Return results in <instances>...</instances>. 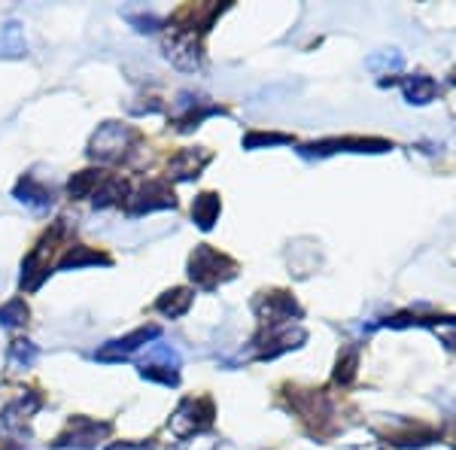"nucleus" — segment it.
Returning <instances> with one entry per match:
<instances>
[{
	"label": "nucleus",
	"instance_id": "nucleus-5",
	"mask_svg": "<svg viewBox=\"0 0 456 450\" xmlns=\"http://www.w3.org/2000/svg\"><path fill=\"white\" fill-rule=\"evenodd\" d=\"M213 420H216V408H213L210 396L183 398L180 408L167 420V430H171L176 438H192V435L213 430Z\"/></svg>",
	"mask_w": 456,
	"mask_h": 450
},
{
	"label": "nucleus",
	"instance_id": "nucleus-23",
	"mask_svg": "<svg viewBox=\"0 0 456 450\" xmlns=\"http://www.w3.org/2000/svg\"><path fill=\"white\" fill-rule=\"evenodd\" d=\"M219 213H223V201H219L216 192H201V195L195 198L192 219H195V225L201 228V232H210V228L216 225Z\"/></svg>",
	"mask_w": 456,
	"mask_h": 450
},
{
	"label": "nucleus",
	"instance_id": "nucleus-3",
	"mask_svg": "<svg viewBox=\"0 0 456 450\" xmlns=\"http://www.w3.org/2000/svg\"><path fill=\"white\" fill-rule=\"evenodd\" d=\"M64 232H68V225H64V219H58L53 225V232H46L40 238V243L31 250V253L25 256V262H21V290L25 292H34L43 286V280L49 277V268H53V256H55V243L64 238Z\"/></svg>",
	"mask_w": 456,
	"mask_h": 450
},
{
	"label": "nucleus",
	"instance_id": "nucleus-29",
	"mask_svg": "<svg viewBox=\"0 0 456 450\" xmlns=\"http://www.w3.org/2000/svg\"><path fill=\"white\" fill-rule=\"evenodd\" d=\"M28 316H31V311H28L25 299H12L6 301L4 307H0V326L4 329H19L28 323Z\"/></svg>",
	"mask_w": 456,
	"mask_h": 450
},
{
	"label": "nucleus",
	"instance_id": "nucleus-28",
	"mask_svg": "<svg viewBox=\"0 0 456 450\" xmlns=\"http://www.w3.org/2000/svg\"><path fill=\"white\" fill-rule=\"evenodd\" d=\"M356 368H359V350L356 347H350V350H344L341 356H338L332 380L338 383V387H350V383L356 380Z\"/></svg>",
	"mask_w": 456,
	"mask_h": 450
},
{
	"label": "nucleus",
	"instance_id": "nucleus-24",
	"mask_svg": "<svg viewBox=\"0 0 456 450\" xmlns=\"http://www.w3.org/2000/svg\"><path fill=\"white\" fill-rule=\"evenodd\" d=\"M128 195H131V189L122 176H104V183H101L98 192L92 195V201H94V208L104 210V208H113V204L128 201Z\"/></svg>",
	"mask_w": 456,
	"mask_h": 450
},
{
	"label": "nucleus",
	"instance_id": "nucleus-27",
	"mask_svg": "<svg viewBox=\"0 0 456 450\" xmlns=\"http://www.w3.org/2000/svg\"><path fill=\"white\" fill-rule=\"evenodd\" d=\"M37 356H40V350H37V344H31L28 338L12 341L10 350H6V359H10L12 368H31L37 363Z\"/></svg>",
	"mask_w": 456,
	"mask_h": 450
},
{
	"label": "nucleus",
	"instance_id": "nucleus-10",
	"mask_svg": "<svg viewBox=\"0 0 456 450\" xmlns=\"http://www.w3.org/2000/svg\"><path fill=\"white\" fill-rule=\"evenodd\" d=\"M167 208H176V198H174V189L167 186L165 180H150L146 186L131 192L128 201H125V213H128V217H143V213H156Z\"/></svg>",
	"mask_w": 456,
	"mask_h": 450
},
{
	"label": "nucleus",
	"instance_id": "nucleus-19",
	"mask_svg": "<svg viewBox=\"0 0 456 450\" xmlns=\"http://www.w3.org/2000/svg\"><path fill=\"white\" fill-rule=\"evenodd\" d=\"M384 86H399L404 101L417 107L438 98V83L432 77H426V73H414V77H402V79H384Z\"/></svg>",
	"mask_w": 456,
	"mask_h": 450
},
{
	"label": "nucleus",
	"instance_id": "nucleus-22",
	"mask_svg": "<svg viewBox=\"0 0 456 450\" xmlns=\"http://www.w3.org/2000/svg\"><path fill=\"white\" fill-rule=\"evenodd\" d=\"M88 265H110V256L101 253V250H92V247H70L68 253L58 259V268L61 271H79V268H88Z\"/></svg>",
	"mask_w": 456,
	"mask_h": 450
},
{
	"label": "nucleus",
	"instance_id": "nucleus-2",
	"mask_svg": "<svg viewBox=\"0 0 456 450\" xmlns=\"http://www.w3.org/2000/svg\"><path fill=\"white\" fill-rule=\"evenodd\" d=\"M137 143V131L119 122H104L88 140V156L104 165H116V161L128 159V152Z\"/></svg>",
	"mask_w": 456,
	"mask_h": 450
},
{
	"label": "nucleus",
	"instance_id": "nucleus-33",
	"mask_svg": "<svg viewBox=\"0 0 456 450\" xmlns=\"http://www.w3.org/2000/svg\"><path fill=\"white\" fill-rule=\"evenodd\" d=\"M451 86H456V68L451 70Z\"/></svg>",
	"mask_w": 456,
	"mask_h": 450
},
{
	"label": "nucleus",
	"instance_id": "nucleus-11",
	"mask_svg": "<svg viewBox=\"0 0 456 450\" xmlns=\"http://www.w3.org/2000/svg\"><path fill=\"white\" fill-rule=\"evenodd\" d=\"M292 411L311 426L314 432H322L332 420V405L320 389H292Z\"/></svg>",
	"mask_w": 456,
	"mask_h": 450
},
{
	"label": "nucleus",
	"instance_id": "nucleus-30",
	"mask_svg": "<svg viewBox=\"0 0 456 450\" xmlns=\"http://www.w3.org/2000/svg\"><path fill=\"white\" fill-rule=\"evenodd\" d=\"M292 143L289 135H277V131H249L244 137V150H262V146H283Z\"/></svg>",
	"mask_w": 456,
	"mask_h": 450
},
{
	"label": "nucleus",
	"instance_id": "nucleus-17",
	"mask_svg": "<svg viewBox=\"0 0 456 450\" xmlns=\"http://www.w3.org/2000/svg\"><path fill=\"white\" fill-rule=\"evenodd\" d=\"M384 326L404 329V326H426L438 335L441 344H447L451 350H456V316H414V314H395L384 320Z\"/></svg>",
	"mask_w": 456,
	"mask_h": 450
},
{
	"label": "nucleus",
	"instance_id": "nucleus-26",
	"mask_svg": "<svg viewBox=\"0 0 456 450\" xmlns=\"http://www.w3.org/2000/svg\"><path fill=\"white\" fill-rule=\"evenodd\" d=\"M28 53V43H25V34H21V25L19 21H6L0 28V55L4 58H21Z\"/></svg>",
	"mask_w": 456,
	"mask_h": 450
},
{
	"label": "nucleus",
	"instance_id": "nucleus-20",
	"mask_svg": "<svg viewBox=\"0 0 456 450\" xmlns=\"http://www.w3.org/2000/svg\"><path fill=\"white\" fill-rule=\"evenodd\" d=\"M12 198L25 204V208L37 210V213L53 208V189L43 186V183L37 180V176H31V174H25V176H21V180L16 183V189H12Z\"/></svg>",
	"mask_w": 456,
	"mask_h": 450
},
{
	"label": "nucleus",
	"instance_id": "nucleus-31",
	"mask_svg": "<svg viewBox=\"0 0 456 450\" xmlns=\"http://www.w3.org/2000/svg\"><path fill=\"white\" fill-rule=\"evenodd\" d=\"M107 450H152V445H143V441H116Z\"/></svg>",
	"mask_w": 456,
	"mask_h": 450
},
{
	"label": "nucleus",
	"instance_id": "nucleus-4",
	"mask_svg": "<svg viewBox=\"0 0 456 450\" xmlns=\"http://www.w3.org/2000/svg\"><path fill=\"white\" fill-rule=\"evenodd\" d=\"M253 314L259 320V331L271 329H283V326H296V320H301V307L289 292L283 290H271L259 292L253 299Z\"/></svg>",
	"mask_w": 456,
	"mask_h": 450
},
{
	"label": "nucleus",
	"instance_id": "nucleus-25",
	"mask_svg": "<svg viewBox=\"0 0 456 450\" xmlns=\"http://www.w3.org/2000/svg\"><path fill=\"white\" fill-rule=\"evenodd\" d=\"M104 183V171H79L70 176L68 183V195L73 198V201H83V198H92L94 192H98V186Z\"/></svg>",
	"mask_w": 456,
	"mask_h": 450
},
{
	"label": "nucleus",
	"instance_id": "nucleus-9",
	"mask_svg": "<svg viewBox=\"0 0 456 450\" xmlns=\"http://www.w3.org/2000/svg\"><path fill=\"white\" fill-rule=\"evenodd\" d=\"M113 426L110 423H98L92 417H73L68 423V430L55 438L58 450H92L98 441H104Z\"/></svg>",
	"mask_w": 456,
	"mask_h": 450
},
{
	"label": "nucleus",
	"instance_id": "nucleus-7",
	"mask_svg": "<svg viewBox=\"0 0 456 450\" xmlns=\"http://www.w3.org/2000/svg\"><path fill=\"white\" fill-rule=\"evenodd\" d=\"M141 378L161 383V387H176L180 383V353L171 344H152L141 359Z\"/></svg>",
	"mask_w": 456,
	"mask_h": 450
},
{
	"label": "nucleus",
	"instance_id": "nucleus-1",
	"mask_svg": "<svg viewBox=\"0 0 456 450\" xmlns=\"http://www.w3.org/2000/svg\"><path fill=\"white\" fill-rule=\"evenodd\" d=\"M234 274H238V262H234L232 256L219 253L210 243L195 247V253L189 256V277H192V283L198 290L210 292V290H216L219 283H228Z\"/></svg>",
	"mask_w": 456,
	"mask_h": 450
},
{
	"label": "nucleus",
	"instance_id": "nucleus-15",
	"mask_svg": "<svg viewBox=\"0 0 456 450\" xmlns=\"http://www.w3.org/2000/svg\"><path fill=\"white\" fill-rule=\"evenodd\" d=\"M159 335H161L159 326H141V329L131 331V335L116 338V341L104 344L98 353H94V359H101V363H122V359L134 356V353L141 350V347H146L150 341H156Z\"/></svg>",
	"mask_w": 456,
	"mask_h": 450
},
{
	"label": "nucleus",
	"instance_id": "nucleus-16",
	"mask_svg": "<svg viewBox=\"0 0 456 450\" xmlns=\"http://www.w3.org/2000/svg\"><path fill=\"white\" fill-rule=\"evenodd\" d=\"M40 411V396L37 393H25L19 396L16 402H10L4 411H0V432L4 435H25L31 417Z\"/></svg>",
	"mask_w": 456,
	"mask_h": 450
},
{
	"label": "nucleus",
	"instance_id": "nucleus-34",
	"mask_svg": "<svg viewBox=\"0 0 456 450\" xmlns=\"http://www.w3.org/2000/svg\"><path fill=\"white\" fill-rule=\"evenodd\" d=\"M4 450H21V447H12V445H10V447H4Z\"/></svg>",
	"mask_w": 456,
	"mask_h": 450
},
{
	"label": "nucleus",
	"instance_id": "nucleus-21",
	"mask_svg": "<svg viewBox=\"0 0 456 450\" xmlns=\"http://www.w3.org/2000/svg\"><path fill=\"white\" fill-rule=\"evenodd\" d=\"M192 301H195V292L192 290H186V286H176V290H167L165 295H159L156 311L161 316H167V320H180L183 314H189Z\"/></svg>",
	"mask_w": 456,
	"mask_h": 450
},
{
	"label": "nucleus",
	"instance_id": "nucleus-13",
	"mask_svg": "<svg viewBox=\"0 0 456 450\" xmlns=\"http://www.w3.org/2000/svg\"><path fill=\"white\" fill-rule=\"evenodd\" d=\"M307 341V331L301 326H283V329H271V331H259L256 335V347H259V353L256 356L259 359H277L283 356V353L296 350Z\"/></svg>",
	"mask_w": 456,
	"mask_h": 450
},
{
	"label": "nucleus",
	"instance_id": "nucleus-6",
	"mask_svg": "<svg viewBox=\"0 0 456 450\" xmlns=\"http://www.w3.org/2000/svg\"><path fill=\"white\" fill-rule=\"evenodd\" d=\"M165 55H167V61H171L174 68L195 73L198 68H201V61H204V55H201V34L189 31V28L174 25L171 34L165 37Z\"/></svg>",
	"mask_w": 456,
	"mask_h": 450
},
{
	"label": "nucleus",
	"instance_id": "nucleus-12",
	"mask_svg": "<svg viewBox=\"0 0 456 450\" xmlns=\"http://www.w3.org/2000/svg\"><path fill=\"white\" fill-rule=\"evenodd\" d=\"M219 113H223V107L210 104L208 98H198V94H192V92H183L180 98L174 101V125H176V131H192L204 119H210V116H219Z\"/></svg>",
	"mask_w": 456,
	"mask_h": 450
},
{
	"label": "nucleus",
	"instance_id": "nucleus-32",
	"mask_svg": "<svg viewBox=\"0 0 456 450\" xmlns=\"http://www.w3.org/2000/svg\"><path fill=\"white\" fill-rule=\"evenodd\" d=\"M128 21H131V25H137V31H156L152 25H159V19H152V16H143V19L131 16Z\"/></svg>",
	"mask_w": 456,
	"mask_h": 450
},
{
	"label": "nucleus",
	"instance_id": "nucleus-14",
	"mask_svg": "<svg viewBox=\"0 0 456 450\" xmlns=\"http://www.w3.org/2000/svg\"><path fill=\"white\" fill-rule=\"evenodd\" d=\"M380 438H387L395 447H426L438 438V430L420 423V420H389V426L380 432Z\"/></svg>",
	"mask_w": 456,
	"mask_h": 450
},
{
	"label": "nucleus",
	"instance_id": "nucleus-18",
	"mask_svg": "<svg viewBox=\"0 0 456 450\" xmlns=\"http://www.w3.org/2000/svg\"><path fill=\"white\" fill-rule=\"evenodd\" d=\"M213 152L204 150V146H189V150H180L176 156L167 161V176L176 183H189V180H198L204 168L210 165Z\"/></svg>",
	"mask_w": 456,
	"mask_h": 450
},
{
	"label": "nucleus",
	"instance_id": "nucleus-8",
	"mask_svg": "<svg viewBox=\"0 0 456 450\" xmlns=\"http://www.w3.org/2000/svg\"><path fill=\"white\" fill-rule=\"evenodd\" d=\"M387 150H393V143L384 137H332V140L301 146L298 152L311 159H326V156H338V152H387Z\"/></svg>",
	"mask_w": 456,
	"mask_h": 450
},
{
	"label": "nucleus",
	"instance_id": "nucleus-35",
	"mask_svg": "<svg viewBox=\"0 0 456 450\" xmlns=\"http://www.w3.org/2000/svg\"><path fill=\"white\" fill-rule=\"evenodd\" d=\"M453 447H456V435H453Z\"/></svg>",
	"mask_w": 456,
	"mask_h": 450
}]
</instances>
